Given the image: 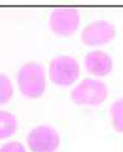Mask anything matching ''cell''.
<instances>
[{"label":"cell","instance_id":"cell-1","mask_svg":"<svg viewBox=\"0 0 123 152\" xmlns=\"http://www.w3.org/2000/svg\"><path fill=\"white\" fill-rule=\"evenodd\" d=\"M17 86L20 92L29 99H37L46 88V74L37 61H28L17 71Z\"/></svg>","mask_w":123,"mask_h":152},{"label":"cell","instance_id":"cell-2","mask_svg":"<svg viewBox=\"0 0 123 152\" xmlns=\"http://www.w3.org/2000/svg\"><path fill=\"white\" fill-rule=\"evenodd\" d=\"M108 96V87L103 81L91 77L83 79L71 91V100L77 105L97 106L105 102Z\"/></svg>","mask_w":123,"mask_h":152},{"label":"cell","instance_id":"cell-3","mask_svg":"<svg viewBox=\"0 0 123 152\" xmlns=\"http://www.w3.org/2000/svg\"><path fill=\"white\" fill-rule=\"evenodd\" d=\"M81 66L76 58L70 55H59L51 60L49 77L55 85L70 86L79 79Z\"/></svg>","mask_w":123,"mask_h":152},{"label":"cell","instance_id":"cell-4","mask_svg":"<svg viewBox=\"0 0 123 152\" xmlns=\"http://www.w3.org/2000/svg\"><path fill=\"white\" fill-rule=\"evenodd\" d=\"M81 23L80 11L71 6L55 8L50 12L49 26L56 35L68 36L76 33Z\"/></svg>","mask_w":123,"mask_h":152},{"label":"cell","instance_id":"cell-5","mask_svg":"<svg viewBox=\"0 0 123 152\" xmlns=\"http://www.w3.org/2000/svg\"><path fill=\"white\" fill-rule=\"evenodd\" d=\"M26 142L32 152H55L60 146V135L52 126L39 125L29 132Z\"/></svg>","mask_w":123,"mask_h":152},{"label":"cell","instance_id":"cell-6","mask_svg":"<svg viewBox=\"0 0 123 152\" xmlns=\"http://www.w3.org/2000/svg\"><path fill=\"white\" fill-rule=\"evenodd\" d=\"M117 30L107 20H96L87 24L81 33V40L87 46H100L114 39Z\"/></svg>","mask_w":123,"mask_h":152},{"label":"cell","instance_id":"cell-7","mask_svg":"<svg viewBox=\"0 0 123 152\" xmlns=\"http://www.w3.org/2000/svg\"><path fill=\"white\" fill-rule=\"evenodd\" d=\"M85 67L88 74L97 77L107 76L113 70V60L111 55L102 50H93L85 56Z\"/></svg>","mask_w":123,"mask_h":152},{"label":"cell","instance_id":"cell-8","mask_svg":"<svg viewBox=\"0 0 123 152\" xmlns=\"http://www.w3.org/2000/svg\"><path fill=\"white\" fill-rule=\"evenodd\" d=\"M17 130V120L14 113L6 110H0V140L9 138Z\"/></svg>","mask_w":123,"mask_h":152},{"label":"cell","instance_id":"cell-9","mask_svg":"<svg viewBox=\"0 0 123 152\" xmlns=\"http://www.w3.org/2000/svg\"><path fill=\"white\" fill-rule=\"evenodd\" d=\"M111 121L116 132H123V97L113 101L109 109Z\"/></svg>","mask_w":123,"mask_h":152},{"label":"cell","instance_id":"cell-10","mask_svg":"<svg viewBox=\"0 0 123 152\" xmlns=\"http://www.w3.org/2000/svg\"><path fill=\"white\" fill-rule=\"evenodd\" d=\"M14 94V86L8 75L0 72V105L6 104L11 100Z\"/></svg>","mask_w":123,"mask_h":152},{"label":"cell","instance_id":"cell-11","mask_svg":"<svg viewBox=\"0 0 123 152\" xmlns=\"http://www.w3.org/2000/svg\"><path fill=\"white\" fill-rule=\"evenodd\" d=\"M0 152H26V148L19 141H9L0 146Z\"/></svg>","mask_w":123,"mask_h":152}]
</instances>
